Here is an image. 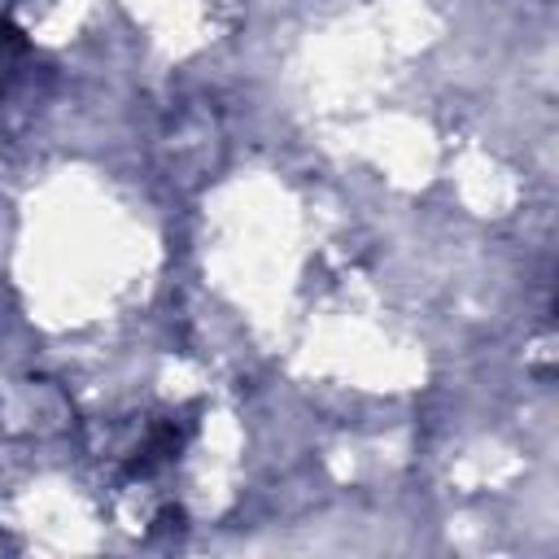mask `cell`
<instances>
[{
    "label": "cell",
    "instance_id": "1",
    "mask_svg": "<svg viewBox=\"0 0 559 559\" xmlns=\"http://www.w3.org/2000/svg\"><path fill=\"white\" fill-rule=\"evenodd\" d=\"M179 445H183V437H179V428L175 424H162V428H153L148 432V441L135 450V459H131V476H148L157 463H166L170 454H179Z\"/></svg>",
    "mask_w": 559,
    "mask_h": 559
}]
</instances>
